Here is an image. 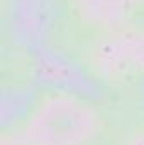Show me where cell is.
Masks as SVG:
<instances>
[{"mask_svg": "<svg viewBox=\"0 0 144 145\" xmlns=\"http://www.w3.org/2000/svg\"><path fill=\"white\" fill-rule=\"evenodd\" d=\"M100 130L97 110L81 100L54 96L32 113L27 137L32 145H90Z\"/></svg>", "mask_w": 144, "mask_h": 145, "instance_id": "6da1fadb", "label": "cell"}]
</instances>
